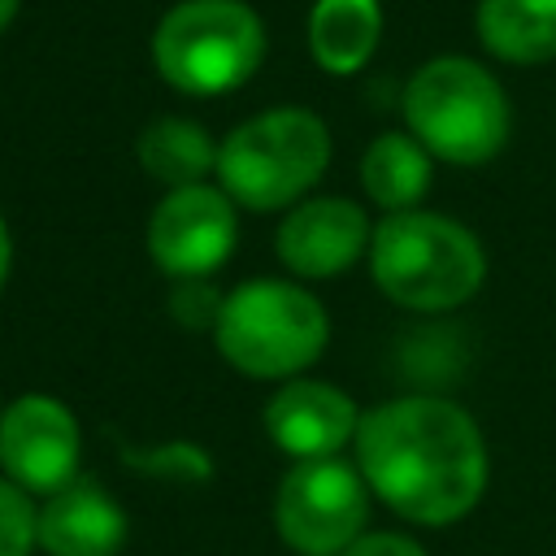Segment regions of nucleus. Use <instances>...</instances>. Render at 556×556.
<instances>
[{
	"instance_id": "obj_1",
	"label": "nucleus",
	"mask_w": 556,
	"mask_h": 556,
	"mask_svg": "<svg viewBox=\"0 0 556 556\" xmlns=\"http://www.w3.org/2000/svg\"><path fill=\"white\" fill-rule=\"evenodd\" d=\"M356 456L365 482L421 526L456 521L486 486V447L473 417L434 395H404L365 413Z\"/></svg>"
},
{
	"instance_id": "obj_2",
	"label": "nucleus",
	"mask_w": 556,
	"mask_h": 556,
	"mask_svg": "<svg viewBox=\"0 0 556 556\" xmlns=\"http://www.w3.org/2000/svg\"><path fill=\"white\" fill-rule=\"evenodd\" d=\"M374 282L404 308H456L482 287L486 261L478 239L439 213H391L369 243Z\"/></svg>"
},
{
	"instance_id": "obj_3",
	"label": "nucleus",
	"mask_w": 556,
	"mask_h": 556,
	"mask_svg": "<svg viewBox=\"0 0 556 556\" xmlns=\"http://www.w3.org/2000/svg\"><path fill=\"white\" fill-rule=\"evenodd\" d=\"M404 117L417 143L452 165L491 161L508 135L500 83L465 56H439L421 65L404 91Z\"/></svg>"
},
{
	"instance_id": "obj_4",
	"label": "nucleus",
	"mask_w": 556,
	"mask_h": 556,
	"mask_svg": "<svg viewBox=\"0 0 556 556\" xmlns=\"http://www.w3.org/2000/svg\"><path fill=\"white\" fill-rule=\"evenodd\" d=\"M213 330L222 356L235 369L252 378H287L321 356L330 326L304 287L256 278L222 300Z\"/></svg>"
},
{
	"instance_id": "obj_5",
	"label": "nucleus",
	"mask_w": 556,
	"mask_h": 556,
	"mask_svg": "<svg viewBox=\"0 0 556 556\" xmlns=\"http://www.w3.org/2000/svg\"><path fill=\"white\" fill-rule=\"evenodd\" d=\"M330 161V135L308 109H274L217 148V178L248 208H282L308 191Z\"/></svg>"
},
{
	"instance_id": "obj_6",
	"label": "nucleus",
	"mask_w": 556,
	"mask_h": 556,
	"mask_svg": "<svg viewBox=\"0 0 556 556\" xmlns=\"http://www.w3.org/2000/svg\"><path fill=\"white\" fill-rule=\"evenodd\" d=\"M152 56L178 91L217 96L252 78L265 56V30L239 0H187L156 26Z\"/></svg>"
},
{
	"instance_id": "obj_7",
	"label": "nucleus",
	"mask_w": 556,
	"mask_h": 556,
	"mask_svg": "<svg viewBox=\"0 0 556 556\" xmlns=\"http://www.w3.org/2000/svg\"><path fill=\"white\" fill-rule=\"evenodd\" d=\"M369 517L365 482L352 465L300 460L278 491V530L300 556H343Z\"/></svg>"
},
{
	"instance_id": "obj_8",
	"label": "nucleus",
	"mask_w": 556,
	"mask_h": 556,
	"mask_svg": "<svg viewBox=\"0 0 556 556\" xmlns=\"http://www.w3.org/2000/svg\"><path fill=\"white\" fill-rule=\"evenodd\" d=\"M235 248V208L230 195L195 182L174 187L152 222H148V252L174 278H204L213 274Z\"/></svg>"
},
{
	"instance_id": "obj_9",
	"label": "nucleus",
	"mask_w": 556,
	"mask_h": 556,
	"mask_svg": "<svg viewBox=\"0 0 556 556\" xmlns=\"http://www.w3.org/2000/svg\"><path fill=\"white\" fill-rule=\"evenodd\" d=\"M0 465L39 495L61 491L78 473V421L52 395H22L0 413Z\"/></svg>"
},
{
	"instance_id": "obj_10",
	"label": "nucleus",
	"mask_w": 556,
	"mask_h": 556,
	"mask_svg": "<svg viewBox=\"0 0 556 556\" xmlns=\"http://www.w3.org/2000/svg\"><path fill=\"white\" fill-rule=\"evenodd\" d=\"M365 239H369L365 213L343 195H326V200L300 204L282 222L278 256L300 278H330V274H343L365 252Z\"/></svg>"
},
{
	"instance_id": "obj_11",
	"label": "nucleus",
	"mask_w": 556,
	"mask_h": 556,
	"mask_svg": "<svg viewBox=\"0 0 556 556\" xmlns=\"http://www.w3.org/2000/svg\"><path fill=\"white\" fill-rule=\"evenodd\" d=\"M356 426H361L356 404L330 382H287L265 404L269 439L300 460L334 456L352 439Z\"/></svg>"
},
{
	"instance_id": "obj_12",
	"label": "nucleus",
	"mask_w": 556,
	"mask_h": 556,
	"mask_svg": "<svg viewBox=\"0 0 556 556\" xmlns=\"http://www.w3.org/2000/svg\"><path fill=\"white\" fill-rule=\"evenodd\" d=\"M35 539L48 556H113L126 543V513L96 478H74L39 508Z\"/></svg>"
},
{
	"instance_id": "obj_13",
	"label": "nucleus",
	"mask_w": 556,
	"mask_h": 556,
	"mask_svg": "<svg viewBox=\"0 0 556 556\" xmlns=\"http://www.w3.org/2000/svg\"><path fill=\"white\" fill-rule=\"evenodd\" d=\"M382 30L378 0H317L308 17V48L321 70L352 74L369 61Z\"/></svg>"
},
{
	"instance_id": "obj_14",
	"label": "nucleus",
	"mask_w": 556,
	"mask_h": 556,
	"mask_svg": "<svg viewBox=\"0 0 556 556\" xmlns=\"http://www.w3.org/2000/svg\"><path fill=\"white\" fill-rule=\"evenodd\" d=\"M482 43L517 65L556 56V0H482Z\"/></svg>"
},
{
	"instance_id": "obj_15",
	"label": "nucleus",
	"mask_w": 556,
	"mask_h": 556,
	"mask_svg": "<svg viewBox=\"0 0 556 556\" xmlns=\"http://www.w3.org/2000/svg\"><path fill=\"white\" fill-rule=\"evenodd\" d=\"M361 182H365L374 204L404 213L430 187V156L408 135H378L361 161Z\"/></svg>"
},
{
	"instance_id": "obj_16",
	"label": "nucleus",
	"mask_w": 556,
	"mask_h": 556,
	"mask_svg": "<svg viewBox=\"0 0 556 556\" xmlns=\"http://www.w3.org/2000/svg\"><path fill=\"white\" fill-rule=\"evenodd\" d=\"M139 161L152 178H161L169 187H195L217 165V148L204 135V126H195L187 117H165L143 130Z\"/></svg>"
},
{
	"instance_id": "obj_17",
	"label": "nucleus",
	"mask_w": 556,
	"mask_h": 556,
	"mask_svg": "<svg viewBox=\"0 0 556 556\" xmlns=\"http://www.w3.org/2000/svg\"><path fill=\"white\" fill-rule=\"evenodd\" d=\"M35 521L39 513L30 508L26 491H17V482L0 478V556H30L35 539Z\"/></svg>"
},
{
	"instance_id": "obj_18",
	"label": "nucleus",
	"mask_w": 556,
	"mask_h": 556,
	"mask_svg": "<svg viewBox=\"0 0 556 556\" xmlns=\"http://www.w3.org/2000/svg\"><path fill=\"white\" fill-rule=\"evenodd\" d=\"M174 313H178V321L204 326V321H217L222 300H217V291H213L204 278H178V291H174Z\"/></svg>"
},
{
	"instance_id": "obj_19",
	"label": "nucleus",
	"mask_w": 556,
	"mask_h": 556,
	"mask_svg": "<svg viewBox=\"0 0 556 556\" xmlns=\"http://www.w3.org/2000/svg\"><path fill=\"white\" fill-rule=\"evenodd\" d=\"M343 556H426V552L413 539H404V534L378 530V534H361Z\"/></svg>"
},
{
	"instance_id": "obj_20",
	"label": "nucleus",
	"mask_w": 556,
	"mask_h": 556,
	"mask_svg": "<svg viewBox=\"0 0 556 556\" xmlns=\"http://www.w3.org/2000/svg\"><path fill=\"white\" fill-rule=\"evenodd\" d=\"M4 274H9V230L0 222V287H4Z\"/></svg>"
},
{
	"instance_id": "obj_21",
	"label": "nucleus",
	"mask_w": 556,
	"mask_h": 556,
	"mask_svg": "<svg viewBox=\"0 0 556 556\" xmlns=\"http://www.w3.org/2000/svg\"><path fill=\"white\" fill-rule=\"evenodd\" d=\"M13 13H17V0H0V30L13 22Z\"/></svg>"
}]
</instances>
